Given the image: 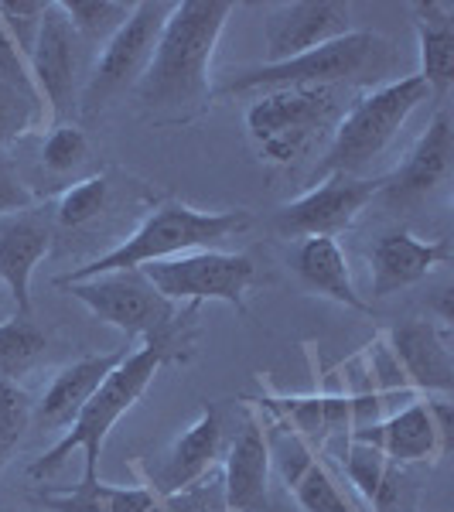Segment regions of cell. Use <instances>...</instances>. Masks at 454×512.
<instances>
[{"instance_id": "cell-1", "label": "cell", "mask_w": 454, "mask_h": 512, "mask_svg": "<svg viewBox=\"0 0 454 512\" xmlns=\"http://www.w3.org/2000/svg\"><path fill=\"white\" fill-rule=\"evenodd\" d=\"M233 11V0H181L171 7L154 59L134 89L147 117L192 120L212 103V59Z\"/></svg>"}, {"instance_id": "cell-2", "label": "cell", "mask_w": 454, "mask_h": 512, "mask_svg": "<svg viewBox=\"0 0 454 512\" xmlns=\"http://www.w3.org/2000/svg\"><path fill=\"white\" fill-rule=\"evenodd\" d=\"M65 291L79 304H86L99 321L120 328L127 342L140 338L144 345L168 352L171 359H185L192 349L198 308L168 301L140 270L76 280V284H65Z\"/></svg>"}, {"instance_id": "cell-3", "label": "cell", "mask_w": 454, "mask_h": 512, "mask_svg": "<svg viewBox=\"0 0 454 512\" xmlns=\"http://www.w3.org/2000/svg\"><path fill=\"white\" fill-rule=\"evenodd\" d=\"M250 226V212L229 209V212H202L185 202H161L123 243L113 246L110 253L89 260L86 267L72 270L59 277L55 284H76V280L117 274V270H140L147 263H161L181 253L195 250H219L229 236L243 233Z\"/></svg>"}, {"instance_id": "cell-4", "label": "cell", "mask_w": 454, "mask_h": 512, "mask_svg": "<svg viewBox=\"0 0 454 512\" xmlns=\"http://www.w3.org/2000/svg\"><path fill=\"white\" fill-rule=\"evenodd\" d=\"M164 362H171V355L154 349V345L130 349L127 359H123L120 366L103 379V386L89 396V403L79 410V417L69 424V431H62V437L52 444V448L31 461L28 475L31 478L55 475L76 451H82V461H86L82 468H96L99 472V458H103L106 437H110L113 427L120 424L123 414H130V410L137 407L140 396L147 393V386L154 383V376L161 373Z\"/></svg>"}, {"instance_id": "cell-5", "label": "cell", "mask_w": 454, "mask_h": 512, "mask_svg": "<svg viewBox=\"0 0 454 512\" xmlns=\"http://www.w3.org/2000/svg\"><path fill=\"white\" fill-rule=\"evenodd\" d=\"M352 86H301L260 93L246 110V134L260 161L287 168L332 137L342 113L349 110Z\"/></svg>"}, {"instance_id": "cell-6", "label": "cell", "mask_w": 454, "mask_h": 512, "mask_svg": "<svg viewBox=\"0 0 454 512\" xmlns=\"http://www.w3.org/2000/svg\"><path fill=\"white\" fill-rule=\"evenodd\" d=\"M431 99V89L420 76H403L386 82L379 89L356 96L349 110L342 113L338 127L328 137V147L321 154V178L325 175H352L366 178L373 161L390 151V144L400 137L407 120L414 117L420 103Z\"/></svg>"}, {"instance_id": "cell-7", "label": "cell", "mask_w": 454, "mask_h": 512, "mask_svg": "<svg viewBox=\"0 0 454 512\" xmlns=\"http://www.w3.org/2000/svg\"><path fill=\"white\" fill-rule=\"evenodd\" d=\"M390 59V45L373 31H356L328 41L321 48H311L304 55H294L287 62H260L243 65L226 76L216 89L219 96H260L274 89H301V86H356L379 72Z\"/></svg>"}, {"instance_id": "cell-8", "label": "cell", "mask_w": 454, "mask_h": 512, "mask_svg": "<svg viewBox=\"0 0 454 512\" xmlns=\"http://www.w3.org/2000/svg\"><path fill=\"white\" fill-rule=\"evenodd\" d=\"M171 7H175L171 0H140L130 11V18L123 21V28L99 48L79 96V110L86 117H96L113 99L134 93L154 59V48H158Z\"/></svg>"}, {"instance_id": "cell-9", "label": "cell", "mask_w": 454, "mask_h": 512, "mask_svg": "<svg viewBox=\"0 0 454 512\" xmlns=\"http://www.w3.org/2000/svg\"><path fill=\"white\" fill-rule=\"evenodd\" d=\"M140 274L151 280L158 291L175 304H205L226 301L243 311L246 291L257 284V267L250 253H226V250H195L181 253L161 263H147Z\"/></svg>"}, {"instance_id": "cell-10", "label": "cell", "mask_w": 454, "mask_h": 512, "mask_svg": "<svg viewBox=\"0 0 454 512\" xmlns=\"http://www.w3.org/2000/svg\"><path fill=\"white\" fill-rule=\"evenodd\" d=\"M82 41L76 28L65 18L59 0H48L45 18H41L35 48L28 55L31 76H35L41 96H45L52 127L72 123L82 96Z\"/></svg>"}, {"instance_id": "cell-11", "label": "cell", "mask_w": 454, "mask_h": 512, "mask_svg": "<svg viewBox=\"0 0 454 512\" xmlns=\"http://www.w3.org/2000/svg\"><path fill=\"white\" fill-rule=\"evenodd\" d=\"M376 195H379V178L325 175L321 185L308 188L304 195L280 205L274 226L284 236L294 239H315V236L335 239L366 212V205Z\"/></svg>"}, {"instance_id": "cell-12", "label": "cell", "mask_w": 454, "mask_h": 512, "mask_svg": "<svg viewBox=\"0 0 454 512\" xmlns=\"http://www.w3.org/2000/svg\"><path fill=\"white\" fill-rule=\"evenodd\" d=\"M352 31V7L342 0H291L263 11V48L267 62H287L311 48Z\"/></svg>"}, {"instance_id": "cell-13", "label": "cell", "mask_w": 454, "mask_h": 512, "mask_svg": "<svg viewBox=\"0 0 454 512\" xmlns=\"http://www.w3.org/2000/svg\"><path fill=\"white\" fill-rule=\"evenodd\" d=\"M451 161H454V130L448 106L434 113L427 130L417 137L410 154L403 158L386 178H379V195L393 205V209H407L424 198H431L437 188L451 181Z\"/></svg>"}, {"instance_id": "cell-14", "label": "cell", "mask_w": 454, "mask_h": 512, "mask_svg": "<svg viewBox=\"0 0 454 512\" xmlns=\"http://www.w3.org/2000/svg\"><path fill=\"white\" fill-rule=\"evenodd\" d=\"M219 451H222V420L216 410L205 407L195 424L185 427L158 458L137 461L134 468L140 472V485H147L154 495L164 499V495L192 485L209 468H216Z\"/></svg>"}, {"instance_id": "cell-15", "label": "cell", "mask_w": 454, "mask_h": 512, "mask_svg": "<svg viewBox=\"0 0 454 512\" xmlns=\"http://www.w3.org/2000/svg\"><path fill=\"white\" fill-rule=\"evenodd\" d=\"M246 403H257L267 417L284 420V424L315 451L325 448L332 434L352 431L349 400H345V393H342L338 373L325 376V383L315 386L311 393H263L257 400H246Z\"/></svg>"}, {"instance_id": "cell-16", "label": "cell", "mask_w": 454, "mask_h": 512, "mask_svg": "<svg viewBox=\"0 0 454 512\" xmlns=\"http://www.w3.org/2000/svg\"><path fill=\"white\" fill-rule=\"evenodd\" d=\"M383 338L400 362L403 376L420 396L454 393V352L448 328H441L431 318H414L383 332Z\"/></svg>"}, {"instance_id": "cell-17", "label": "cell", "mask_w": 454, "mask_h": 512, "mask_svg": "<svg viewBox=\"0 0 454 512\" xmlns=\"http://www.w3.org/2000/svg\"><path fill=\"white\" fill-rule=\"evenodd\" d=\"M451 243L448 239H420L410 229H390L376 239L369 253V294L390 297L396 291L420 284L437 267L451 263Z\"/></svg>"}, {"instance_id": "cell-18", "label": "cell", "mask_w": 454, "mask_h": 512, "mask_svg": "<svg viewBox=\"0 0 454 512\" xmlns=\"http://www.w3.org/2000/svg\"><path fill=\"white\" fill-rule=\"evenodd\" d=\"M352 441L373 444L386 454V461H393L396 468L403 465H420V461H437L451 451V441L437 431L434 410L427 403V396L407 403L403 410L383 417L373 427H362V431H349Z\"/></svg>"}, {"instance_id": "cell-19", "label": "cell", "mask_w": 454, "mask_h": 512, "mask_svg": "<svg viewBox=\"0 0 454 512\" xmlns=\"http://www.w3.org/2000/svg\"><path fill=\"white\" fill-rule=\"evenodd\" d=\"M52 250V222L41 212H7L0 216V280L18 315H31V277Z\"/></svg>"}, {"instance_id": "cell-20", "label": "cell", "mask_w": 454, "mask_h": 512, "mask_svg": "<svg viewBox=\"0 0 454 512\" xmlns=\"http://www.w3.org/2000/svg\"><path fill=\"white\" fill-rule=\"evenodd\" d=\"M222 485H226L229 512H263L270 502V448L260 417L246 407L243 431L222 458Z\"/></svg>"}, {"instance_id": "cell-21", "label": "cell", "mask_w": 454, "mask_h": 512, "mask_svg": "<svg viewBox=\"0 0 454 512\" xmlns=\"http://www.w3.org/2000/svg\"><path fill=\"white\" fill-rule=\"evenodd\" d=\"M45 96H41L28 59L0 28V147H11L35 130L48 127Z\"/></svg>"}, {"instance_id": "cell-22", "label": "cell", "mask_w": 454, "mask_h": 512, "mask_svg": "<svg viewBox=\"0 0 454 512\" xmlns=\"http://www.w3.org/2000/svg\"><path fill=\"white\" fill-rule=\"evenodd\" d=\"M127 349L117 352H103V355H82V359L69 362L65 369H59V376L48 383V390L41 393L38 403H31V420H38L48 431H69V424L79 417V410L89 403L103 379L127 359Z\"/></svg>"}, {"instance_id": "cell-23", "label": "cell", "mask_w": 454, "mask_h": 512, "mask_svg": "<svg viewBox=\"0 0 454 512\" xmlns=\"http://www.w3.org/2000/svg\"><path fill=\"white\" fill-rule=\"evenodd\" d=\"M291 267L304 291L369 315V304H366V297L356 291V284H352L349 260H345V250L338 246V239H328V236L301 239V243L294 246Z\"/></svg>"}, {"instance_id": "cell-24", "label": "cell", "mask_w": 454, "mask_h": 512, "mask_svg": "<svg viewBox=\"0 0 454 512\" xmlns=\"http://www.w3.org/2000/svg\"><path fill=\"white\" fill-rule=\"evenodd\" d=\"M41 506L48 512H164L161 495L147 485H110L96 468H82L79 485L62 492H41Z\"/></svg>"}, {"instance_id": "cell-25", "label": "cell", "mask_w": 454, "mask_h": 512, "mask_svg": "<svg viewBox=\"0 0 454 512\" xmlns=\"http://www.w3.org/2000/svg\"><path fill=\"white\" fill-rule=\"evenodd\" d=\"M414 24L420 41V72L431 96L444 99L454 86V7L444 0L414 4Z\"/></svg>"}, {"instance_id": "cell-26", "label": "cell", "mask_w": 454, "mask_h": 512, "mask_svg": "<svg viewBox=\"0 0 454 512\" xmlns=\"http://www.w3.org/2000/svg\"><path fill=\"white\" fill-rule=\"evenodd\" d=\"M342 472L349 478V485L356 489L366 506L376 512H393L396 499H400V468L393 461H386V454L349 437V448L342 454Z\"/></svg>"}, {"instance_id": "cell-27", "label": "cell", "mask_w": 454, "mask_h": 512, "mask_svg": "<svg viewBox=\"0 0 454 512\" xmlns=\"http://www.w3.org/2000/svg\"><path fill=\"white\" fill-rule=\"evenodd\" d=\"M48 335L31 321V315H14L0 321V376L14 379L28 373L31 366L45 355Z\"/></svg>"}, {"instance_id": "cell-28", "label": "cell", "mask_w": 454, "mask_h": 512, "mask_svg": "<svg viewBox=\"0 0 454 512\" xmlns=\"http://www.w3.org/2000/svg\"><path fill=\"white\" fill-rule=\"evenodd\" d=\"M338 379H342V393L349 400V414H352V431H362V427H373L386 417V403L379 396V386L373 379V369H369L366 352H356L342 369H338Z\"/></svg>"}, {"instance_id": "cell-29", "label": "cell", "mask_w": 454, "mask_h": 512, "mask_svg": "<svg viewBox=\"0 0 454 512\" xmlns=\"http://www.w3.org/2000/svg\"><path fill=\"white\" fill-rule=\"evenodd\" d=\"M59 4L82 45H106L134 11V4L120 0H59Z\"/></svg>"}, {"instance_id": "cell-30", "label": "cell", "mask_w": 454, "mask_h": 512, "mask_svg": "<svg viewBox=\"0 0 454 512\" xmlns=\"http://www.w3.org/2000/svg\"><path fill=\"white\" fill-rule=\"evenodd\" d=\"M106 205H110V181L103 175H89L59 195V202H55V222L62 229H82L103 216Z\"/></svg>"}, {"instance_id": "cell-31", "label": "cell", "mask_w": 454, "mask_h": 512, "mask_svg": "<svg viewBox=\"0 0 454 512\" xmlns=\"http://www.w3.org/2000/svg\"><path fill=\"white\" fill-rule=\"evenodd\" d=\"M362 352H366L369 369H373V379L379 386V396H383V403H386V417L396 414V410H403L407 403L420 400V393L410 386V379L403 376L400 362H396V355L390 352V345H386L383 335H376Z\"/></svg>"}, {"instance_id": "cell-32", "label": "cell", "mask_w": 454, "mask_h": 512, "mask_svg": "<svg viewBox=\"0 0 454 512\" xmlns=\"http://www.w3.org/2000/svg\"><path fill=\"white\" fill-rule=\"evenodd\" d=\"M287 492H294L297 506L304 512H356L349 502V495L338 489L335 475L325 468V461L315 458L308 468H304V475L297 478Z\"/></svg>"}, {"instance_id": "cell-33", "label": "cell", "mask_w": 454, "mask_h": 512, "mask_svg": "<svg viewBox=\"0 0 454 512\" xmlns=\"http://www.w3.org/2000/svg\"><path fill=\"white\" fill-rule=\"evenodd\" d=\"M28 424H31V396L14 379L0 376V468L18 451Z\"/></svg>"}, {"instance_id": "cell-34", "label": "cell", "mask_w": 454, "mask_h": 512, "mask_svg": "<svg viewBox=\"0 0 454 512\" xmlns=\"http://www.w3.org/2000/svg\"><path fill=\"white\" fill-rule=\"evenodd\" d=\"M89 158V137L76 123H59L41 144V164L52 175H72Z\"/></svg>"}, {"instance_id": "cell-35", "label": "cell", "mask_w": 454, "mask_h": 512, "mask_svg": "<svg viewBox=\"0 0 454 512\" xmlns=\"http://www.w3.org/2000/svg\"><path fill=\"white\" fill-rule=\"evenodd\" d=\"M164 512H229L226 502V485H222V465L209 468L202 478H195L192 485L171 492L161 499Z\"/></svg>"}, {"instance_id": "cell-36", "label": "cell", "mask_w": 454, "mask_h": 512, "mask_svg": "<svg viewBox=\"0 0 454 512\" xmlns=\"http://www.w3.org/2000/svg\"><path fill=\"white\" fill-rule=\"evenodd\" d=\"M45 0H0V28L18 45V52L28 59L35 48L41 18H45Z\"/></svg>"}, {"instance_id": "cell-37", "label": "cell", "mask_w": 454, "mask_h": 512, "mask_svg": "<svg viewBox=\"0 0 454 512\" xmlns=\"http://www.w3.org/2000/svg\"><path fill=\"white\" fill-rule=\"evenodd\" d=\"M31 192L21 185L18 175L11 171V164L0 161V216H7V212H24L31 209Z\"/></svg>"}, {"instance_id": "cell-38", "label": "cell", "mask_w": 454, "mask_h": 512, "mask_svg": "<svg viewBox=\"0 0 454 512\" xmlns=\"http://www.w3.org/2000/svg\"><path fill=\"white\" fill-rule=\"evenodd\" d=\"M14 315H18V308H14L11 294H7L4 280H0V321H7V318H14Z\"/></svg>"}]
</instances>
